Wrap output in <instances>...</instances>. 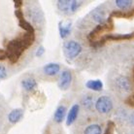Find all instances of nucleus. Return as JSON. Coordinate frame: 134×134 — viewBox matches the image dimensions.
<instances>
[{"label": "nucleus", "instance_id": "10", "mask_svg": "<svg viewBox=\"0 0 134 134\" xmlns=\"http://www.w3.org/2000/svg\"><path fill=\"white\" fill-rule=\"evenodd\" d=\"M43 70L45 72V74L48 75V76H54V75H57L59 72L60 66H59V64L57 63H48L44 66Z\"/></svg>", "mask_w": 134, "mask_h": 134}, {"label": "nucleus", "instance_id": "19", "mask_svg": "<svg viewBox=\"0 0 134 134\" xmlns=\"http://www.w3.org/2000/svg\"><path fill=\"white\" fill-rule=\"evenodd\" d=\"M20 25L23 27L24 29H25L27 32H34L33 28H32V26L30 25V24H29L28 21H26L24 19H21V20H20Z\"/></svg>", "mask_w": 134, "mask_h": 134}, {"label": "nucleus", "instance_id": "8", "mask_svg": "<svg viewBox=\"0 0 134 134\" xmlns=\"http://www.w3.org/2000/svg\"><path fill=\"white\" fill-rule=\"evenodd\" d=\"M24 117V110L23 109H14L9 113L8 115V121H10L11 124H17L23 119Z\"/></svg>", "mask_w": 134, "mask_h": 134}, {"label": "nucleus", "instance_id": "15", "mask_svg": "<svg viewBox=\"0 0 134 134\" xmlns=\"http://www.w3.org/2000/svg\"><path fill=\"white\" fill-rule=\"evenodd\" d=\"M82 105L84 106V108L87 109V110H91V108L93 107V105H95L94 102V96L92 94H86L84 97L82 98L81 101Z\"/></svg>", "mask_w": 134, "mask_h": 134}, {"label": "nucleus", "instance_id": "13", "mask_svg": "<svg viewBox=\"0 0 134 134\" xmlns=\"http://www.w3.org/2000/svg\"><path fill=\"white\" fill-rule=\"evenodd\" d=\"M21 87H24V91H31L37 87V82L33 78H26L21 81Z\"/></svg>", "mask_w": 134, "mask_h": 134}, {"label": "nucleus", "instance_id": "17", "mask_svg": "<svg viewBox=\"0 0 134 134\" xmlns=\"http://www.w3.org/2000/svg\"><path fill=\"white\" fill-rule=\"evenodd\" d=\"M133 36V34H124V35H121V34H117V35H108L103 39V41L105 42V40H127L130 39L131 37Z\"/></svg>", "mask_w": 134, "mask_h": 134}, {"label": "nucleus", "instance_id": "16", "mask_svg": "<svg viewBox=\"0 0 134 134\" xmlns=\"http://www.w3.org/2000/svg\"><path fill=\"white\" fill-rule=\"evenodd\" d=\"M84 134H102V128L99 124H90L86 127Z\"/></svg>", "mask_w": 134, "mask_h": 134}, {"label": "nucleus", "instance_id": "9", "mask_svg": "<svg viewBox=\"0 0 134 134\" xmlns=\"http://www.w3.org/2000/svg\"><path fill=\"white\" fill-rule=\"evenodd\" d=\"M59 35L61 38H66L71 31V21L70 20H62L59 23Z\"/></svg>", "mask_w": 134, "mask_h": 134}, {"label": "nucleus", "instance_id": "14", "mask_svg": "<svg viewBox=\"0 0 134 134\" xmlns=\"http://www.w3.org/2000/svg\"><path fill=\"white\" fill-rule=\"evenodd\" d=\"M86 87L94 91H101L103 88V83L100 80H90L87 82Z\"/></svg>", "mask_w": 134, "mask_h": 134}, {"label": "nucleus", "instance_id": "3", "mask_svg": "<svg viewBox=\"0 0 134 134\" xmlns=\"http://www.w3.org/2000/svg\"><path fill=\"white\" fill-rule=\"evenodd\" d=\"M94 107L96 109L98 113L100 114H108L111 111L113 110V101L109 96L107 95H102L99 98H97V100L95 101V105Z\"/></svg>", "mask_w": 134, "mask_h": 134}, {"label": "nucleus", "instance_id": "21", "mask_svg": "<svg viewBox=\"0 0 134 134\" xmlns=\"http://www.w3.org/2000/svg\"><path fill=\"white\" fill-rule=\"evenodd\" d=\"M44 53H45V49H44V47H39V49L37 50V52H36V55L37 57H42L44 54Z\"/></svg>", "mask_w": 134, "mask_h": 134}, {"label": "nucleus", "instance_id": "23", "mask_svg": "<svg viewBox=\"0 0 134 134\" xmlns=\"http://www.w3.org/2000/svg\"><path fill=\"white\" fill-rule=\"evenodd\" d=\"M113 124L112 122H110V125L107 127V129H106V131H105V133L104 134H112V129H113Z\"/></svg>", "mask_w": 134, "mask_h": 134}, {"label": "nucleus", "instance_id": "12", "mask_svg": "<svg viewBox=\"0 0 134 134\" xmlns=\"http://www.w3.org/2000/svg\"><path fill=\"white\" fill-rule=\"evenodd\" d=\"M65 115H66V108L63 105H60L57 108V110L54 112V121L57 122V124H61L63 121L64 118H65Z\"/></svg>", "mask_w": 134, "mask_h": 134}, {"label": "nucleus", "instance_id": "1", "mask_svg": "<svg viewBox=\"0 0 134 134\" xmlns=\"http://www.w3.org/2000/svg\"><path fill=\"white\" fill-rule=\"evenodd\" d=\"M24 49H25V46H24L23 39L11 41L10 43L8 44V49H7V57L10 59L11 62H13V63L16 62Z\"/></svg>", "mask_w": 134, "mask_h": 134}, {"label": "nucleus", "instance_id": "6", "mask_svg": "<svg viewBox=\"0 0 134 134\" xmlns=\"http://www.w3.org/2000/svg\"><path fill=\"white\" fill-rule=\"evenodd\" d=\"M71 83H72V74H71V72L68 70L62 71L59 81H58V87L62 91H66L67 88L70 87Z\"/></svg>", "mask_w": 134, "mask_h": 134}, {"label": "nucleus", "instance_id": "4", "mask_svg": "<svg viewBox=\"0 0 134 134\" xmlns=\"http://www.w3.org/2000/svg\"><path fill=\"white\" fill-rule=\"evenodd\" d=\"M82 5V1H75V0H59L57 1V8L58 10L64 14L74 13L79 9Z\"/></svg>", "mask_w": 134, "mask_h": 134}, {"label": "nucleus", "instance_id": "18", "mask_svg": "<svg viewBox=\"0 0 134 134\" xmlns=\"http://www.w3.org/2000/svg\"><path fill=\"white\" fill-rule=\"evenodd\" d=\"M132 4H133V2L130 0H117L116 1V5L121 10L129 9V8H131Z\"/></svg>", "mask_w": 134, "mask_h": 134}, {"label": "nucleus", "instance_id": "7", "mask_svg": "<svg viewBox=\"0 0 134 134\" xmlns=\"http://www.w3.org/2000/svg\"><path fill=\"white\" fill-rule=\"evenodd\" d=\"M79 111H80V106L78 104H75L69 110V113L67 115L66 119V125L67 126H70L75 122V121L77 120L78 115H79Z\"/></svg>", "mask_w": 134, "mask_h": 134}, {"label": "nucleus", "instance_id": "2", "mask_svg": "<svg viewBox=\"0 0 134 134\" xmlns=\"http://www.w3.org/2000/svg\"><path fill=\"white\" fill-rule=\"evenodd\" d=\"M82 52V46L80 43H78L74 40H69L64 42L63 44V53L67 59L72 60L81 54Z\"/></svg>", "mask_w": 134, "mask_h": 134}, {"label": "nucleus", "instance_id": "11", "mask_svg": "<svg viewBox=\"0 0 134 134\" xmlns=\"http://www.w3.org/2000/svg\"><path fill=\"white\" fill-rule=\"evenodd\" d=\"M91 17L93 19L95 23L98 24H104L106 23V15L104 13L103 10H99V9H95L93 12H91Z\"/></svg>", "mask_w": 134, "mask_h": 134}, {"label": "nucleus", "instance_id": "22", "mask_svg": "<svg viewBox=\"0 0 134 134\" xmlns=\"http://www.w3.org/2000/svg\"><path fill=\"white\" fill-rule=\"evenodd\" d=\"M128 122L134 126V112H132L128 117Z\"/></svg>", "mask_w": 134, "mask_h": 134}, {"label": "nucleus", "instance_id": "5", "mask_svg": "<svg viewBox=\"0 0 134 134\" xmlns=\"http://www.w3.org/2000/svg\"><path fill=\"white\" fill-rule=\"evenodd\" d=\"M116 87L119 91H121V92H129L132 90V86H131L130 80L127 77L124 76H120L119 78L116 79Z\"/></svg>", "mask_w": 134, "mask_h": 134}, {"label": "nucleus", "instance_id": "20", "mask_svg": "<svg viewBox=\"0 0 134 134\" xmlns=\"http://www.w3.org/2000/svg\"><path fill=\"white\" fill-rule=\"evenodd\" d=\"M6 77H7L6 68H5L2 64H0V80H1V79H5Z\"/></svg>", "mask_w": 134, "mask_h": 134}]
</instances>
